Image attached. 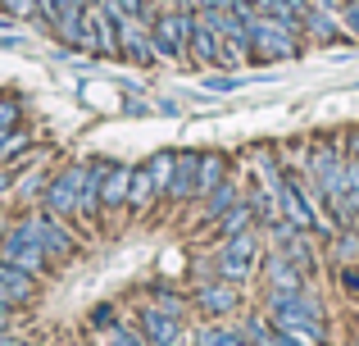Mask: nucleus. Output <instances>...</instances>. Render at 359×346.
I'll use <instances>...</instances> for the list:
<instances>
[{
  "label": "nucleus",
  "mask_w": 359,
  "mask_h": 346,
  "mask_svg": "<svg viewBox=\"0 0 359 346\" xmlns=\"http://www.w3.org/2000/svg\"><path fill=\"white\" fill-rule=\"evenodd\" d=\"M214 269H219V278H228V283H245V278L259 269V223H250L245 232H232V237H223L219 255H214Z\"/></svg>",
  "instance_id": "1"
},
{
  "label": "nucleus",
  "mask_w": 359,
  "mask_h": 346,
  "mask_svg": "<svg viewBox=\"0 0 359 346\" xmlns=\"http://www.w3.org/2000/svg\"><path fill=\"white\" fill-rule=\"evenodd\" d=\"M0 333H9V310H0Z\"/></svg>",
  "instance_id": "31"
},
{
  "label": "nucleus",
  "mask_w": 359,
  "mask_h": 346,
  "mask_svg": "<svg viewBox=\"0 0 359 346\" xmlns=\"http://www.w3.org/2000/svg\"><path fill=\"white\" fill-rule=\"evenodd\" d=\"M91 324H96V328H114V324H118V314L109 310V305H100V310L91 314Z\"/></svg>",
  "instance_id": "28"
},
{
  "label": "nucleus",
  "mask_w": 359,
  "mask_h": 346,
  "mask_svg": "<svg viewBox=\"0 0 359 346\" xmlns=\"http://www.w3.org/2000/svg\"><path fill=\"white\" fill-rule=\"evenodd\" d=\"M123 109H128V114H150V109H155V105H146V100H128V105H123Z\"/></svg>",
  "instance_id": "29"
},
{
  "label": "nucleus",
  "mask_w": 359,
  "mask_h": 346,
  "mask_svg": "<svg viewBox=\"0 0 359 346\" xmlns=\"http://www.w3.org/2000/svg\"><path fill=\"white\" fill-rule=\"evenodd\" d=\"M18 124H23V105H18L14 96L0 100V128H18Z\"/></svg>",
  "instance_id": "25"
},
{
  "label": "nucleus",
  "mask_w": 359,
  "mask_h": 346,
  "mask_svg": "<svg viewBox=\"0 0 359 346\" xmlns=\"http://www.w3.org/2000/svg\"><path fill=\"white\" fill-rule=\"evenodd\" d=\"M214 223H219V232H223V237H232V232H245V228H250V223H255V210H250V201H245V196H241V201L232 205L228 214H219V219H214Z\"/></svg>",
  "instance_id": "18"
},
{
  "label": "nucleus",
  "mask_w": 359,
  "mask_h": 346,
  "mask_svg": "<svg viewBox=\"0 0 359 346\" xmlns=\"http://www.w3.org/2000/svg\"><path fill=\"white\" fill-rule=\"evenodd\" d=\"M155 196H164V192H159V182H155V173H150V164H132L128 210H150V205H155Z\"/></svg>",
  "instance_id": "14"
},
{
  "label": "nucleus",
  "mask_w": 359,
  "mask_h": 346,
  "mask_svg": "<svg viewBox=\"0 0 359 346\" xmlns=\"http://www.w3.org/2000/svg\"><path fill=\"white\" fill-rule=\"evenodd\" d=\"M237 201H241L237 182H232V178H223V182L214 187L210 196H205V219H219V214H228V210H232Z\"/></svg>",
  "instance_id": "15"
},
{
  "label": "nucleus",
  "mask_w": 359,
  "mask_h": 346,
  "mask_svg": "<svg viewBox=\"0 0 359 346\" xmlns=\"http://www.w3.org/2000/svg\"><path fill=\"white\" fill-rule=\"evenodd\" d=\"M187 51H191L201 64H228V55H223V36L214 32L210 23H201V14H196V32H191V41H187Z\"/></svg>",
  "instance_id": "12"
},
{
  "label": "nucleus",
  "mask_w": 359,
  "mask_h": 346,
  "mask_svg": "<svg viewBox=\"0 0 359 346\" xmlns=\"http://www.w3.org/2000/svg\"><path fill=\"white\" fill-rule=\"evenodd\" d=\"M0 260H5V265H18V269H27V274H36V278H41L46 269L55 265V260L46 255V251L36 246V241H27V237H23L18 228L9 232L5 241H0Z\"/></svg>",
  "instance_id": "6"
},
{
  "label": "nucleus",
  "mask_w": 359,
  "mask_h": 346,
  "mask_svg": "<svg viewBox=\"0 0 359 346\" xmlns=\"http://www.w3.org/2000/svg\"><path fill=\"white\" fill-rule=\"evenodd\" d=\"M128 187H132V164L114 160L105 169V182H100V210H123L128 205Z\"/></svg>",
  "instance_id": "11"
},
{
  "label": "nucleus",
  "mask_w": 359,
  "mask_h": 346,
  "mask_svg": "<svg viewBox=\"0 0 359 346\" xmlns=\"http://www.w3.org/2000/svg\"><path fill=\"white\" fill-rule=\"evenodd\" d=\"M150 305H155V310H164V314H177V319H187V296L168 292V287H155V296H150Z\"/></svg>",
  "instance_id": "21"
},
{
  "label": "nucleus",
  "mask_w": 359,
  "mask_h": 346,
  "mask_svg": "<svg viewBox=\"0 0 359 346\" xmlns=\"http://www.w3.org/2000/svg\"><path fill=\"white\" fill-rule=\"evenodd\" d=\"M41 210L60 214V219H69V214H82V164H78V169L55 173L50 182H46V192H41Z\"/></svg>",
  "instance_id": "4"
},
{
  "label": "nucleus",
  "mask_w": 359,
  "mask_h": 346,
  "mask_svg": "<svg viewBox=\"0 0 359 346\" xmlns=\"http://www.w3.org/2000/svg\"><path fill=\"white\" fill-rule=\"evenodd\" d=\"M223 178H228V155H223V151L201 155V196H210Z\"/></svg>",
  "instance_id": "17"
},
{
  "label": "nucleus",
  "mask_w": 359,
  "mask_h": 346,
  "mask_svg": "<svg viewBox=\"0 0 359 346\" xmlns=\"http://www.w3.org/2000/svg\"><path fill=\"white\" fill-rule=\"evenodd\" d=\"M346 201H351V210L359 214V160L355 155H346Z\"/></svg>",
  "instance_id": "23"
},
{
  "label": "nucleus",
  "mask_w": 359,
  "mask_h": 346,
  "mask_svg": "<svg viewBox=\"0 0 359 346\" xmlns=\"http://www.w3.org/2000/svg\"><path fill=\"white\" fill-rule=\"evenodd\" d=\"M305 32L318 36V41H332L337 32H341V14H327V9H305Z\"/></svg>",
  "instance_id": "16"
},
{
  "label": "nucleus",
  "mask_w": 359,
  "mask_h": 346,
  "mask_svg": "<svg viewBox=\"0 0 359 346\" xmlns=\"http://www.w3.org/2000/svg\"><path fill=\"white\" fill-rule=\"evenodd\" d=\"M32 296H36V274L0 260V301L5 305H27Z\"/></svg>",
  "instance_id": "9"
},
{
  "label": "nucleus",
  "mask_w": 359,
  "mask_h": 346,
  "mask_svg": "<svg viewBox=\"0 0 359 346\" xmlns=\"http://www.w3.org/2000/svg\"><path fill=\"white\" fill-rule=\"evenodd\" d=\"M118 5L128 9V14H137V18H141V9H146V0H118Z\"/></svg>",
  "instance_id": "30"
},
{
  "label": "nucleus",
  "mask_w": 359,
  "mask_h": 346,
  "mask_svg": "<svg viewBox=\"0 0 359 346\" xmlns=\"http://www.w3.org/2000/svg\"><path fill=\"white\" fill-rule=\"evenodd\" d=\"M264 278H269V292H300L305 287V269L296 260H287L282 251L264 255Z\"/></svg>",
  "instance_id": "7"
},
{
  "label": "nucleus",
  "mask_w": 359,
  "mask_h": 346,
  "mask_svg": "<svg viewBox=\"0 0 359 346\" xmlns=\"http://www.w3.org/2000/svg\"><path fill=\"white\" fill-rule=\"evenodd\" d=\"M245 36H250V55H255V60H269V64H278V60H296V55H300V41H305L300 32L282 27L278 18H269V14L255 18V23L245 27Z\"/></svg>",
  "instance_id": "2"
},
{
  "label": "nucleus",
  "mask_w": 359,
  "mask_h": 346,
  "mask_svg": "<svg viewBox=\"0 0 359 346\" xmlns=\"http://www.w3.org/2000/svg\"><path fill=\"white\" fill-rule=\"evenodd\" d=\"M173 164H177V155H173V151L150 155V173H155V182H159V192H164V196H168V182H173Z\"/></svg>",
  "instance_id": "20"
},
{
  "label": "nucleus",
  "mask_w": 359,
  "mask_h": 346,
  "mask_svg": "<svg viewBox=\"0 0 359 346\" xmlns=\"http://www.w3.org/2000/svg\"><path fill=\"white\" fill-rule=\"evenodd\" d=\"M201 346H250V342H245V333H237V328H223V324H210V328L201 333Z\"/></svg>",
  "instance_id": "19"
},
{
  "label": "nucleus",
  "mask_w": 359,
  "mask_h": 346,
  "mask_svg": "<svg viewBox=\"0 0 359 346\" xmlns=\"http://www.w3.org/2000/svg\"><path fill=\"white\" fill-rule=\"evenodd\" d=\"M196 305H201L205 314H232L241 305V296H237V283H228V278H219V283H205V287H196Z\"/></svg>",
  "instance_id": "10"
},
{
  "label": "nucleus",
  "mask_w": 359,
  "mask_h": 346,
  "mask_svg": "<svg viewBox=\"0 0 359 346\" xmlns=\"http://www.w3.org/2000/svg\"><path fill=\"white\" fill-rule=\"evenodd\" d=\"M18 232H23L27 241H36L50 260H69L73 251H78V237H73V232L60 223V214H50V210H32L23 223H18Z\"/></svg>",
  "instance_id": "3"
},
{
  "label": "nucleus",
  "mask_w": 359,
  "mask_h": 346,
  "mask_svg": "<svg viewBox=\"0 0 359 346\" xmlns=\"http://www.w3.org/2000/svg\"><path fill=\"white\" fill-rule=\"evenodd\" d=\"M337 278H341V287L359 301V265H341V274H337Z\"/></svg>",
  "instance_id": "27"
},
{
  "label": "nucleus",
  "mask_w": 359,
  "mask_h": 346,
  "mask_svg": "<svg viewBox=\"0 0 359 346\" xmlns=\"http://www.w3.org/2000/svg\"><path fill=\"white\" fill-rule=\"evenodd\" d=\"M27 346H46V342H27Z\"/></svg>",
  "instance_id": "32"
},
{
  "label": "nucleus",
  "mask_w": 359,
  "mask_h": 346,
  "mask_svg": "<svg viewBox=\"0 0 359 346\" xmlns=\"http://www.w3.org/2000/svg\"><path fill=\"white\" fill-rule=\"evenodd\" d=\"M168 196H173V201H196V196H201V155L196 151H177Z\"/></svg>",
  "instance_id": "8"
},
{
  "label": "nucleus",
  "mask_w": 359,
  "mask_h": 346,
  "mask_svg": "<svg viewBox=\"0 0 359 346\" xmlns=\"http://www.w3.org/2000/svg\"><path fill=\"white\" fill-rule=\"evenodd\" d=\"M105 169L109 160H87L82 164V219H96L100 214V182H105Z\"/></svg>",
  "instance_id": "13"
},
{
  "label": "nucleus",
  "mask_w": 359,
  "mask_h": 346,
  "mask_svg": "<svg viewBox=\"0 0 359 346\" xmlns=\"http://www.w3.org/2000/svg\"><path fill=\"white\" fill-rule=\"evenodd\" d=\"M341 27L359 41V0H341Z\"/></svg>",
  "instance_id": "26"
},
{
  "label": "nucleus",
  "mask_w": 359,
  "mask_h": 346,
  "mask_svg": "<svg viewBox=\"0 0 359 346\" xmlns=\"http://www.w3.org/2000/svg\"><path fill=\"white\" fill-rule=\"evenodd\" d=\"M241 78L237 73H214V78H205V91H214V96H228V91H237Z\"/></svg>",
  "instance_id": "24"
},
{
  "label": "nucleus",
  "mask_w": 359,
  "mask_h": 346,
  "mask_svg": "<svg viewBox=\"0 0 359 346\" xmlns=\"http://www.w3.org/2000/svg\"><path fill=\"white\" fill-rule=\"evenodd\" d=\"M137 328H141V338H146L150 346H182L187 342V319H177V314H164V310H155V305H141V314H137Z\"/></svg>",
  "instance_id": "5"
},
{
  "label": "nucleus",
  "mask_w": 359,
  "mask_h": 346,
  "mask_svg": "<svg viewBox=\"0 0 359 346\" xmlns=\"http://www.w3.org/2000/svg\"><path fill=\"white\" fill-rule=\"evenodd\" d=\"M100 346H150V342L141 338V328L132 333V328H123V324H114V328L105 333V342H100Z\"/></svg>",
  "instance_id": "22"
}]
</instances>
